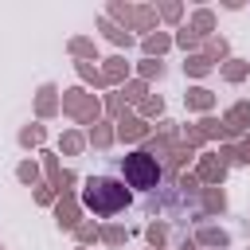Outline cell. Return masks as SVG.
<instances>
[{
	"mask_svg": "<svg viewBox=\"0 0 250 250\" xmlns=\"http://www.w3.org/2000/svg\"><path fill=\"white\" fill-rule=\"evenodd\" d=\"M98 234H102V227H94V223H78V227H74V238H78L82 246H86V242H94Z\"/></svg>",
	"mask_w": 250,
	"mask_h": 250,
	"instance_id": "1f68e13d",
	"label": "cell"
},
{
	"mask_svg": "<svg viewBox=\"0 0 250 250\" xmlns=\"http://www.w3.org/2000/svg\"><path fill=\"white\" fill-rule=\"evenodd\" d=\"M16 176H20L23 184H31V188H35V184H39V164H31V160H23V164L16 168Z\"/></svg>",
	"mask_w": 250,
	"mask_h": 250,
	"instance_id": "4dcf8cb0",
	"label": "cell"
},
{
	"mask_svg": "<svg viewBox=\"0 0 250 250\" xmlns=\"http://www.w3.org/2000/svg\"><path fill=\"white\" fill-rule=\"evenodd\" d=\"M59 109H62L66 117H74L78 125H98V117H102V102H98L90 90H82V86H74V90H62V98H59Z\"/></svg>",
	"mask_w": 250,
	"mask_h": 250,
	"instance_id": "3957f363",
	"label": "cell"
},
{
	"mask_svg": "<svg viewBox=\"0 0 250 250\" xmlns=\"http://www.w3.org/2000/svg\"><path fill=\"white\" fill-rule=\"evenodd\" d=\"M105 16L125 31H152L156 27V8L152 4H121V0H113L105 8Z\"/></svg>",
	"mask_w": 250,
	"mask_h": 250,
	"instance_id": "7a4b0ae2",
	"label": "cell"
},
{
	"mask_svg": "<svg viewBox=\"0 0 250 250\" xmlns=\"http://www.w3.org/2000/svg\"><path fill=\"white\" fill-rule=\"evenodd\" d=\"M82 145H86V137H82V133H62V137H59V148H62L66 156L82 152Z\"/></svg>",
	"mask_w": 250,
	"mask_h": 250,
	"instance_id": "484cf974",
	"label": "cell"
},
{
	"mask_svg": "<svg viewBox=\"0 0 250 250\" xmlns=\"http://www.w3.org/2000/svg\"><path fill=\"white\" fill-rule=\"evenodd\" d=\"M98 27L105 31V39H109V43H117V47H133V35H129L125 27H117L109 16H102V20H98Z\"/></svg>",
	"mask_w": 250,
	"mask_h": 250,
	"instance_id": "2e32d148",
	"label": "cell"
},
{
	"mask_svg": "<svg viewBox=\"0 0 250 250\" xmlns=\"http://www.w3.org/2000/svg\"><path fill=\"white\" fill-rule=\"evenodd\" d=\"M145 238H148V246H152V250H160V246L168 242V227H164V223H152V227L145 230Z\"/></svg>",
	"mask_w": 250,
	"mask_h": 250,
	"instance_id": "83f0119b",
	"label": "cell"
},
{
	"mask_svg": "<svg viewBox=\"0 0 250 250\" xmlns=\"http://www.w3.org/2000/svg\"><path fill=\"white\" fill-rule=\"evenodd\" d=\"M160 74H164V62L160 59H145L141 62V78H160Z\"/></svg>",
	"mask_w": 250,
	"mask_h": 250,
	"instance_id": "d6a6232c",
	"label": "cell"
},
{
	"mask_svg": "<svg viewBox=\"0 0 250 250\" xmlns=\"http://www.w3.org/2000/svg\"><path fill=\"white\" fill-rule=\"evenodd\" d=\"M125 105H129V102H125V94H121V90L105 98V113H109V117H121V113H125Z\"/></svg>",
	"mask_w": 250,
	"mask_h": 250,
	"instance_id": "f546056e",
	"label": "cell"
},
{
	"mask_svg": "<svg viewBox=\"0 0 250 250\" xmlns=\"http://www.w3.org/2000/svg\"><path fill=\"white\" fill-rule=\"evenodd\" d=\"M121 94H125V102H137V105H141V98H148V90H145V82H129V86H125Z\"/></svg>",
	"mask_w": 250,
	"mask_h": 250,
	"instance_id": "836d02e7",
	"label": "cell"
},
{
	"mask_svg": "<svg viewBox=\"0 0 250 250\" xmlns=\"http://www.w3.org/2000/svg\"><path fill=\"white\" fill-rule=\"evenodd\" d=\"M121 172H125L129 188H156V180H160V164L148 152H129L121 160Z\"/></svg>",
	"mask_w": 250,
	"mask_h": 250,
	"instance_id": "277c9868",
	"label": "cell"
},
{
	"mask_svg": "<svg viewBox=\"0 0 250 250\" xmlns=\"http://www.w3.org/2000/svg\"><path fill=\"white\" fill-rule=\"evenodd\" d=\"M172 43H180V47H184V51H191V47H199V43H203V39H199V35H195V31H191V27H180V31H176V39H172Z\"/></svg>",
	"mask_w": 250,
	"mask_h": 250,
	"instance_id": "f1b7e54d",
	"label": "cell"
},
{
	"mask_svg": "<svg viewBox=\"0 0 250 250\" xmlns=\"http://www.w3.org/2000/svg\"><path fill=\"white\" fill-rule=\"evenodd\" d=\"M78 74H82V82L102 86V74H98V66H94V62H78Z\"/></svg>",
	"mask_w": 250,
	"mask_h": 250,
	"instance_id": "e575fe53",
	"label": "cell"
},
{
	"mask_svg": "<svg viewBox=\"0 0 250 250\" xmlns=\"http://www.w3.org/2000/svg\"><path fill=\"white\" fill-rule=\"evenodd\" d=\"M223 129H227V137H246L250 133V102H234L223 113Z\"/></svg>",
	"mask_w": 250,
	"mask_h": 250,
	"instance_id": "8992f818",
	"label": "cell"
},
{
	"mask_svg": "<svg viewBox=\"0 0 250 250\" xmlns=\"http://www.w3.org/2000/svg\"><path fill=\"white\" fill-rule=\"evenodd\" d=\"M184 70H188V74H191V78H207V74H211V70H215V62H207V59H203V55H191V59H188V62H184Z\"/></svg>",
	"mask_w": 250,
	"mask_h": 250,
	"instance_id": "7402d4cb",
	"label": "cell"
},
{
	"mask_svg": "<svg viewBox=\"0 0 250 250\" xmlns=\"http://www.w3.org/2000/svg\"><path fill=\"white\" fill-rule=\"evenodd\" d=\"M184 105L195 109V113H207V109H215V94H211L207 86H191V90L184 94Z\"/></svg>",
	"mask_w": 250,
	"mask_h": 250,
	"instance_id": "8fae6325",
	"label": "cell"
},
{
	"mask_svg": "<svg viewBox=\"0 0 250 250\" xmlns=\"http://www.w3.org/2000/svg\"><path fill=\"white\" fill-rule=\"evenodd\" d=\"M219 156H223L227 164H250V133H246V137H238V145H227Z\"/></svg>",
	"mask_w": 250,
	"mask_h": 250,
	"instance_id": "5bb4252c",
	"label": "cell"
},
{
	"mask_svg": "<svg viewBox=\"0 0 250 250\" xmlns=\"http://www.w3.org/2000/svg\"><path fill=\"white\" fill-rule=\"evenodd\" d=\"M223 176H227V160H223L219 152H207V156L199 160L195 180H199V184H207V188H215V184H223Z\"/></svg>",
	"mask_w": 250,
	"mask_h": 250,
	"instance_id": "52a82bcc",
	"label": "cell"
},
{
	"mask_svg": "<svg viewBox=\"0 0 250 250\" xmlns=\"http://www.w3.org/2000/svg\"><path fill=\"white\" fill-rule=\"evenodd\" d=\"M43 141H47V129H43V125H23V129H20V145H23V148H35V145H43Z\"/></svg>",
	"mask_w": 250,
	"mask_h": 250,
	"instance_id": "d6986e66",
	"label": "cell"
},
{
	"mask_svg": "<svg viewBox=\"0 0 250 250\" xmlns=\"http://www.w3.org/2000/svg\"><path fill=\"white\" fill-rule=\"evenodd\" d=\"M121 141H145L152 129H148V121L145 117H137V113H121L117 117V129H113Z\"/></svg>",
	"mask_w": 250,
	"mask_h": 250,
	"instance_id": "ba28073f",
	"label": "cell"
},
{
	"mask_svg": "<svg viewBox=\"0 0 250 250\" xmlns=\"http://www.w3.org/2000/svg\"><path fill=\"white\" fill-rule=\"evenodd\" d=\"M199 191H203V211H211V215H215V211H223V207H227V195H223L219 188H199Z\"/></svg>",
	"mask_w": 250,
	"mask_h": 250,
	"instance_id": "603a6c76",
	"label": "cell"
},
{
	"mask_svg": "<svg viewBox=\"0 0 250 250\" xmlns=\"http://www.w3.org/2000/svg\"><path fill=\"white\" fill-rule=\"evenodd\" d=\"M113 141H117V133H113V129H109V125H105V121H102V125H94V129H90V145H94V148H109V145H113Z\"/></svg>",
	"mask_w": 250,
	"mask_h": 250,
	"instance_id": "ffe728a7",
	"label": "cell"
},
{
	"mask_svg": "<svg viewBox=\"0 0 250 250\" xmlns=\"http://www.w3.org/2000/svg\"><path fill=\"white\" fill-rule=\"evenodd\" d=\"M55 219H59L62 230H74V227L82 223V203H78L74 191H62V195H59V203H55Z\"/></svg>",
	"mask_w": 250,
	"mask_h": 250,
	"instance_id": "5b68a950",
	"label": "cell"
},
{
	"mask_svg": "<svg viewBox=\"0 0 250 250\" xmlns=\"http://www.w3.org/2000/svg\"><path fill=\"white\" fill-rule=\"evenodd\" d=\"M137 109H141L137 117H160V113H164V102H160V94H148V98H141Z\"/></svg>",
	"mask_w": 250,
	"mask_h": 250,
	"instance_id": "d4e9b609",
	"label": "cell"
},
{
	"mask_svg": "<svg viewBox=\"0 0 250 250\" xmlns=\"http://www.w3.org/2000/svg\"><path fill=\"white\" fill-rule=\"evenodd\" d=\"M156 16H164L168 23H176V20L184 16V8H180V4H160V8H156Z\"/></svg>",
	"mask_w": 250,
	"mask_h": 250,
	"instance_id": "d590c367",
	"label": "cell"
},
{
	"mask_svg": "<svg viewBox=\"0 0 250 250\" xmlns=\"http://www.w3.org/2000/svg\"><path fill=\"white\" fill-rule=\"evenodd\" d=\"M195 246H207V250H223V246H227V230H223V227H207V223H203V227L195 230Z\"/></svg>",
	"mask_w": 250,
	"mask_h": 250,
	"instance_id": "7c38bea8",
	"label": "cell"
},
{
	"mask_svg": "<svg viewBox=\"0 0 250 250\" xmlns=\"http://www.w3.org/2000/svg\"><path fill=\"white\" fill-rule=\"evenodd\" d=\"M35 113H39V117H55V113H59V90H55L51 82L39 90V98H35Z\"/></svg>",
	"mask_w": 250,
	"mask_h": 250,
	"instance_id": "4fadbf2b",
	"label": "cell"
},
{
	"mask_svg": "<svg viewBox=\"0 0 250 250\" xmlns=\"http://www.w3.org/2000/svg\"><path fill=\"white\" fill-rule=\"evenodd\" d=\"M43 168H47V176H51V188L62 195V191H70V184H74V172H66L62 164H59V156H51V152H43Z\"/></svg>",
	"mask_w": 250,
	"mask_h": 250,
	"instance_id": "9c48e42d",
	"label": "cell"
},
{
	"mask_svg": "<svg viewBox=\"0 0 250 250\" xmlns=\"http://www.w3.org/2000/svg\"><path fill=\"white\" fill-rule=\"evenodd\" d=\"M188 27H191L199 39H211V31H215V12H211V8H199V12L191 16V23H188Z\"/></svg>",
	"mask_w": 250,
	"mask_h": 250,
	"instance_id": "9a60e30c",
	"label": "cell"
},
{
	"mask_svg": "<svg viewBox=\"0 0 250 250\" xmlns=\"http://www.w3.org/2000/svg\"><path fill=\"white\" fill-rule=\"evenodd\" d=\"M168 47H172V35H164V31H152V35L145 39V55H148V59H160Z\"/></svg>",
	"mask_w": 250,
	"mask_h": 250,
	"instance_id": "e0dca14e",
	"label": "cell"
},
{
	"mask_svg": "<svg viewBox=\"0 0 250 250\" xmlns=\"http://www.w3.org/2000/svg\"><path fill=\"white\" fill-rule=\"evenodd\" d=\"M98 238H102L105 246H121V242L129 238V230H125V227H102V234H98Z\"/></svg>",
	"mask_w": 250,
	"mask_h": 250,
	"instance_id": "4316f807",
	"label": "cell"
},
{
	"mask_svg": "<svg viewBox=\"0 0 250 250\" xmlns=\"http://www.w3.org/2000/svg\"><path fill=\"white\" fill-rule=\"evenodd\" d=\"M98 74H102V86H117V82H125V74H129V62H125L121 55H113V59H105V66H102Z\"/></svg>",
	"mask_w": 250,
	"mask_h": 250,
	"instance_id": "30bf717a",
	"label": "cell"
},
{
	"mask_svg": "<svg viewBox=\"0 0 250 250\" xmlns=\"http://www.w3.org/2000/svg\"><path fill=\"white\" fill-rule=\"evenodd\" d=\"M82 203L94 215L109 219V215H117V211L129 207V188L121 180H113V176H90L86 188H82Z\"/></svg>",
	"mask_w": 250,
	"mask_h": 250,
	"instance_id": "6da1fadb",
	"label": "cell"
},
{
	"mask_svg": "<svg viewBox=\"0 0 250 250\" xmlns=\"http://www.w3.org/2000/svg\"><path fill=\"white\" fill-rule=\"evenodd\" d=\"M0 250H4V246H0Z\"/></svg>",
	"mask_w": 250,
	"mask_h": 250,
	"instance_id": "f35d334b",
	"label": "cell"
},
{
	"mask_svg": "<svg viewBox=\"0 0 250 250\" xmlns=\"http://www.w3.org/2000/svg\"><path fill=\"white\" fill-rule=\"evenodd\" d=\"M227 51H230V47H227V39H223V35H211V39H207L203 59H207V62H215V59H227Z\"/></svg>",
	"mask_w": 250,
	"mask_h": 250,
	"instance_id": "cb8c5ba5",
	"label": "cell"
},
{
	"mask_svg": "<svg viewBox=\"0 0 250 250\" xmlns=\"http://www.w3.org/2000/svg\"><path fill=\"white\" fill-rule=\"evenodd\" d=\"M184 250H199V246H195V242H184Z\"/></svg>",
	"mask_w": 250,
	"mask_h": 250,
	"instance_id": "74e56055",
	"label": "cell"
},
{
	"mask_svg": "<svg viewBox=\"0 0 250 250\" xmlns=\"http://www.w3.org/2000/svg\"><path fill=\"white\" fill-rule=\"evenodd\" d=\"M70 51L78 55V62H94V59H98V51H94V39H82V35H78V39H70Z\"/></svg>",
	"mask_w": 250,
	"mask_h": 250,
	"instance_id": "44dd1931",
	"label": "cell"
},
{
	"mask_svg": "<svg viewBox=\"0 0 250 250\" xmlns=\"http://www.w3.org/2000/svg\"><path fill=\"white\" fill-rule=\"evenodd\" d=\"M55 199V188H35V203H51Z\"/></svg>",
	"mask_w": 250,
	"mask_h": 250,
	"instance_id": "8d00e7d4",
	"label": "cell"
},
{
	"mask_svg": "<svg viewBox=\"0 0 250 250\" xmlns=\"http://www.w3.org/2000/svg\"><path fill=\"white\" fill-rule=\"evenodd\" d=\"M246 74H250V62H242V59H227L223 62V78L227 82H242Z\"/></svg>",
	"mask_w": 250,
	"mask_h": 250,
	"instance_id": "ac0fdd59",
	"label": "cell"
}]
</instances>
